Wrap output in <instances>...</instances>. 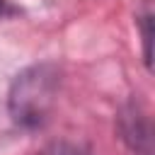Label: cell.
Masks as SVG:
<instances>
[{
  "mask_svg": "<svg viewBox=\"0 0 155 155\" xmlns=\"http://www.w3.org/2000/svg\"><path fill=\"white\" fill-rule=\"evenodd\" d=\"M58 90H61V68L56 63L44 61L27 65L15 75L7 90L10 119L24 131L41 128L56 107Z\"/></svg>",
  "mask_w": 155,
  "mask_h": 155,
  "instance_id": "6da1fadb",
  "label": "cell"
},
{
  "mask_svg": "<svg viewBox=\"0 0 155 155\" xmlns=\"http://www.w3.org/2000/svg\"><path fill=\"white\" fill-rule=\"evenodd\" d=\"M136 27L140 29L143 63L150 70V46H153V5H150V0H140V5L136 10Z\"/></svg>",
  "mask_w": 155,
  "mask_h": 155,
  "instance_id": "3957f363",
  "label": "cell"
},
{
  "mask_svg": "<svg viewBox=\"0 0 155 155\" xmlns=\"http://www.w3.org/2000/svg\"><path fill=\"white\" fill-rule=\"evenodd\" d=\"M39 155H90V150L80 143H73V140H53Z\"/></svg>",
  "mask_w": 155,
  "mask_h": 155,
  "instance_id": "277c9868",
  "label": "cell"
},
{
  "mask_svg": "<svg viewBox=\"0 0 155 155\" xmlns=\"http://www.w3.org/2000/svg\"><path fill=\"white\" fill-rule=\"evenodd\" d=\"M116 133L133 155H153V121L138 99H128L119 107Z\"/></svg>",
  "mask_w": 155,
  "mask_h": 155,
  "instance_id": "7a4b0ae2",
  "label": "cell"
},
{
  "mask_svg": "<svg viewBox=\"0 0 155 155\" xmlns=\"http://www.w3.org/2000/svg\"><path fill=\"white\" fill-rule=\"evenodd\" d=\"M12 15H17V7L10 0H0V22L7 19V17H12Z\"/></svg>",
  "mask_w": 155,
  "mask_h": 155,
  "instance_id": "5b68a950",
  "label": "cell"
}]
</instances>
